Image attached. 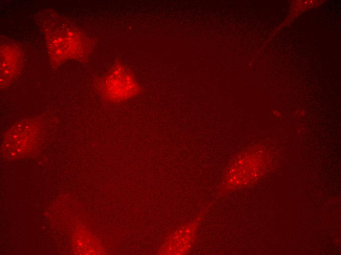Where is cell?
<instances>
[{"mask_svg":"<svg viewBox=\"0 0 341 255\" xmlns=\"http://www.w3.org/2000/svg\"><path fill=\"white\" fill-rule=\"evenodd\" d=\"M208 205L201 209L195 219L180 228L172 234L165 245L169 254H184L188 253L193 247L196 239V234L199 225L205 214L209 209Z\"/></svg>","mask_w":341,"mask_h":255,"instance_id":"obj_6","label":"cell"},{"mask_svg":"<svg viewBox=\"0 0 341 255\" xmlns=\"http://www.w3.org/2000/svg\"><path fill=\"white\" fill-rule=\"evenodd\" d=\"M44 126L37 119L21 120L12 125L4 134L1 142L3 155L15 159L26 156L41 143Z\"/></svg>","mask_w":341,"mask_h":255,"instance_id":"obj_2","label":"cell"},{"mask_svg":"<svg viewBox=\"0 0 341 255\" xmlns=\"http://www.w3.org/2000/svg\"><path fill=\"white\" fill-rule=\"evenodd\" d=\"M40 22L52 67L68 60H84L89 56L92 40L69 20L48 10L43 14Z\"/></svg>","mask_w":341,"mask_h":255,"instance_id":"obj_1","label":"cell"},{"mask_svg":"<svg viewBox=\"0 0 341 255\" xmlns=\"http://www.w3.org/2000/svg\"><path fill=\"white\" fill-rule=\"evenodd\" d=\"M22 50L13 42L0 45V89L7 87L20 75L23 68Z\"/></svg>","mask_w":341,"mask_h":255,"instance_id":"obj_5","label":"cell"},{"mask_svg":"<svg viewBox=\"0 0 341 255\" xmlns=\"http://www.w3.org/2000/svg\"><path fill=\"white\" fill-rule=\"evenodd\" d=\"M99 90L107 100L122 102L136 96L140 86L133 74L122 63L116 62L100 81Z\"/></svg>","mask_w":341,"mask_h":255,"instance_id":"obj_3","label":"cell"},{"mask_svg":"<svg viewBox=\"0 0 341 255\" xmlns=\"http://www.w3.org/2000/svg\"><path fill=\"white\" fill-rule=\"evenodd\" d=\"M262 164L259 155L254 152L238 157L224 174L218 190V195L226 194L253 182L260 176Z\"/></svg>","mask_w":341,"mask_h":255,"instance_id":"obj_4","label":"cell"}]
</instances>
